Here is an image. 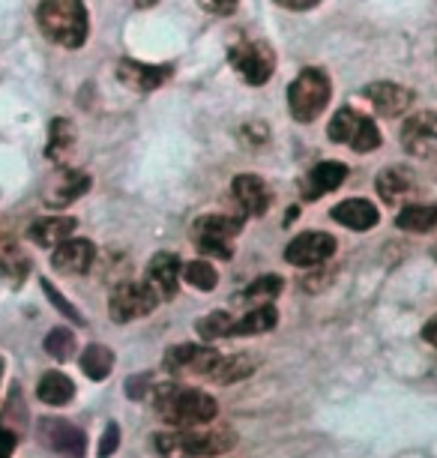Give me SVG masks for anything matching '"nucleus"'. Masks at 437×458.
Here are the masks:
<instances>
[{"label": "nucleus", "instance_id": "nucleus-29", "mask_svg": "<svg viewBox=\"0 0 437 458\" xmlns=\"http://www.w3.org/2000/svg\"><path fill=\"white\" fill-rule=\"evenodd\" d=\"M255 366H258V362L252 357H219V362L213 366L207 377H213L216 384H234V380L252 375Z\"/></svg>", "mask_w": 437, "mask_h": 458}, {"label": "nucleus", "instance_id": "nucleus-15", "mask_svg": "<svg viewBox=\"0 0 437 458\" xmlns=\"http://www.w3.org/2000/svg\"><path fill=\"white\" fill-rule=\"evenodd\" d=\"M231 192H234L243 216H264L273 204L270 186L258 174H237L234 183H231Z\"/></svg>", "mask_w": 437, "mask_h": 458}, {"label": "nucleus", "instance_id": "nucleus-42", "mask_svg": "<svg viewBox=\"0 0 437 458\" xmlns=\"http://www.w3.org/2000/svg\"><path fill=\"white\" fill-rule=\"evenodd\" d=\"M156 4V0H135V6H139V10H144V6H153Z\"/></svg>", "mask_w": 437, "mask_h": 458}, {"label": "nucleus", "instance_id": "nucleus-3", "mask_svg": "<svg viewBox=\"0 0 437 458\" xmlns=\"http://www.w3.org/2000/svg\"><path fill=\"white\" fill-rule=\"evenodd\" d=\"M156 413L165 422L177 428H195V426H210V420H216L219 404L213 395L204 390H189V386H159L153 395Z\"/></svg>", "mask_w": 437, "mask_h": 458}, {"label": "nucleus", "instance_id": "nucleus-11", "mask_svg": "<svg viewBox=\"0 0 437 458\" xmlns=\"http://www.w3.org/2000/svg\"><path fill=\"white\" fill-rule=\"evenodd\" d=\"M39 440L70 458H84V449H88L84 431L66 420H39Z\"/></svg>", "mask_w": 437, "mask_h": 458}, {"label": "nucleus", "instance_id": "nucleus-10", "mask_svg": "<svg viewBox=\"0 0 437 458\" xmlns=\"http://www.w3.org/2000/svg\"><path fill=\"white\" fill-rule=\"evenodd\" d=\"M171 75H174V66H168V64L150 66V64H141V60H132V57H123L117 64V79L130 90H139V93L159 90Z\"/></svg>", "mask_w": 437, "mask_h": 458}, {"label": "nucleus", "instance_id": "nucleus-36", "mask_svg": "<svg viewBox=\"0 0 437 458\" xmlns=\"http://www.w3.org/2000/svg\"><path fill=\"white\" fill-rule=\"evenodd\" d=\"M117 444H120V426H117V422H108V426H105V435H102V440H99V458L114 455Z\"/></svg>", "mask_w": 437, "mask_h": 458}, {"label": "nucleus", "instance_id": "nucleus-40", "mask_svg": "<svg viewBox=\"0 0 437 458\" xmlns=\"http://www.w3.org/2000/svg\"><path fill=\"white\" fill-rule=\"evenodd\" d=\"M276 4L285 6L290 13H306V10H312V6H318L321 0H276Z\"/></svg>", "mask_w": 437, "mask_h": 458}, {"label": "nucleus", "instance_id": "nucleus-21", "mask_svg": "<svg viewBox=\"0 0 437 458\" xmlns=\"http://www.w3.org/2000/svg\"><path fill=\"white\" fill-rule=\"evenodd\" d=\"M414 180H416V177L410 174L408 168H399V165L383 168L381 174H378V195H381L387 204H399L401 198H408V195L416 189Z\"/></svg>", "mask_w": 437, "mask_h": 458}, {"label": "nucleus", "instance_id": "nucleus-7", "mask_svg": "<svg viewBox=\"0 0 437 458\" xmlns=\"http://www.w3.org/2000/svg\"><path fill=\"white\" fill-rule=\"evenodd\" d=\"M159 306V293L147 282H123L117 284L108 300V312L117 324H130L135 318L150 315Z\"/></svg>", "mask_w": 437, "mask_h": 458}, {"label": "nucleus", "instance_id": "nucleus-43", "mask_svg": "<svg viewBox=\"0 0 437 458\" xmlns=\"http://www.w3.org/2000/svg\"><path fill=\"white\" fill-rule=\"evenodd\" d=\"M0 371H4V360H0Z\"/></svg>", "mask_w": 437, "mask_h": 458}, {"label": "nucleus", "instance_id": "nucleus-9", "mask_svg": "<svg viewBox=\"0 0 437 458\" xmlns=\"http://www.w3.org/2000/svg\"><path fill=\"white\" fill-rule=\"evenodd\" d=\"M336 252V240L324 231H306V234L294 237L285 249V261L294 267H318L330 261Z\"/></svg>", "mask_w": 437, "mask_h": 458}, {"label": "nucleus", "instance_id": "nucleus-20", "mask_svg": "<svg viewBox=\"0 0 437 458\" xmlns=\"http://www.w3.org/2000/svg\"><path fill=\"white\" fill-rule=\"evenodd\" d=\"M75 228H79V222L72 216H48V219H37L30 225V240L37 246L55 249L63 240H70L75 234Z\"/></svg>", "mask_w": 437, "mask_h": 458}, {"label": "nucleus", "instance_id": "nucleus-1", "mask_svg": "<svg viewBox=\"0 0 437 458\" xmlns=\"http://www.w3.org/2000/svg\"><path fill=\"white\" fill-rule=\"evenodd\" d=\"M37 24L42 37L60 48H81L90 33L84 0H42L37 6Z\"/></svg>", "mask_w": 437, "mask_h": 458}, {"label": "nucleus", "instance_id": "nucleus-37", "mask_svg": "<svg viewBox=\"0 0 437 458\" xmlns=\"http://www.w3.org/2000/svg\"><path fill=\"white\" fill-rule=\"evenodd\" d=\"M198 4L207 10L210 15H234L237 13V6H240V0H198Z\"/></svg>", "mask_w": 437, "mask_h": 458}, {"label": "nucleus", "instance_id": "nucleus-33", "mask_svg": "<svg viewBox=\"0 0 437 458\" xmlns=\"http://www.w3.org/2000/svg\"><path fill=\"white\" fill-rule=\"evenodd\" d=\"M183 276L186 282L192 284V288H198V291H213L216 288V282H219V276H216V270L207 264V261H192V264H186L183 267Z\"/></svg>", "mask_w": 437, "mask_h": 458}, {"label": "nucleus", "instance_id": "nucleus-41", "mask_svg": "<svg viewBox=\"0 0 437 458\" xmlns=\"http://www.w3.org/2000/svg\"><path fill=\"white\" fill-rule=\"evenodd\" d=\"M423 339H425L428 344H434V348H437V315H434L432 321H428L425 327H423Z\"/></svg>", "mask_w": 437, "mask_h": 458}, {"label": "nucleus", "instance_id": "nucleus-23", "mask_svg": "<svg viewBox=\"0 0 437 458\" xmlns=\"http://www.w3.org/2000/svg\"><path fill=\"white\" fill-rule=\"evenodd\" d=\"M37 395L46 404H55V408H63V404H70L72 402V395H75V384L70 377L63 375V371H48L46 377L39 380V386H37Z\"/></svg>", "mask_w": 437, "mask_h": 458}, {"label": "nucleus", "instance_id": "nucleus-22", "mask_svg": "<svg viewBox=\"0 0 437 458\" xmlns=\"http://www.w3.org/2000/svg\"><path fill=\"white\" fill-rule=\"evenodd\" d=\"M276 324H279V312L270 306V302H264V306H255L248 315L234 321L231 335H261V333L276 330Z\"/></svg>", "mask_w": 437, "mask_h": 458}, {"label": "nucleus", "instance_id": "nucleus-39", "mask_svg": "<svg viewBox=\"0 0 437 458\" xmlns=\"http://www.w3.org/2000/svg\"><path fill=\"white\" fill-rule=\"evenodd\" d=\"M15 453V435L10 428L0 426V458H13Z\"/></svg>", "mask_w": 437, "mask_h": 458}, {"label": "nucleus", "instance_id": "nucleus-30", "mask_svg": "<svg viewBox=\"0 0 437 458\" xmlns=\"http://www.w3.org/2000/svg\"><path fill=\"white\" fill-rule=\"evenodd\" d=\"M282 291V279L276 273H267V276H258L248 288L243 291V300L246 302H255V306H264V302L276 300Z\"/></svg>", "mask_w": 437, "mask_h": 458}, {"label": "nucleus", "instance_id": "nucleus-34", "mask_svg": "<svg viewBox=\"0 0 437 458\" xmlns=\"http://www.w3.org/2000/svg\"><path fill=\"white\" fill-rule=\"evenodd\" d=\"M357 153H372L381 147V132H378V123H374L372 117L363 120V126H359V132L354 135V141H350Z\"/></svg>", "mask_w": 437, "mask_h": 458}, {"label": "nucleus", "instance_id": "nucleus-28", "mask_svg": "<svg viewBox=\"0 0 437 458\" xmlns=\"http://www.w3.org/2000/svg\"><path fill=\"white\" fill-rule=\"evenodd\" d=\"M28 270H30V261H28V255L21 252V246L15 243L10 234H0V273L13 276V279H21Z\"/></svg>", "mask_w": 437, "mask_h": 458}, {"label": "nucleus", "instance_id": "nucleus-26", "mask_svg": "<svg viewBox=\"0 0 437 458\" xmlns=\"http://www.w3.org/2000/svg\"><path fill=\"white\" fill-rule=\"evenodd\" d=\"M114 369V353L105 344H88L81 353V371L90 380H105Z\"/></svg>", "mask_w": 437, "mask_h": 458}, {"label": "nucleus", "instance_id": "nucleus-27", "mask_svg": "<svg viewBox=\"0 0 437 458\" xmlns=\"http://www.w3.org/2000/svg\"><path fill=\"white\" fill-rule=\"evenodd\" d=\"M363 120H366V114H359V111H354V108H339L336 117L330 120V129H327L330 141L332 144H350L354 141V135L359 132V126H363Z\"/></svg>", "mask_w": 437, "mask_h": 458}, {"label": "nucleus", "instance_id": "nucleus-38", "mask_svg": "<svg viewBox=\"0 0 437 458\" xmlns=\"http://www.w3.org/2000/svg\"><path fill=\"white\" fill-rule=\"evenodd\" d=\"M126 386H130L132 399H144V395H147V390H150V377L147 375H139V377H132Z\"/></svg>", "mask_w": 437, "mask_h": 458}, {"label": "nucleus", "instance_id": "nucleus-24", "mask_svg": "<svg viewBox=\"0 0 437 458\" xmlns=\"http://www.w3.org/2000/svg\"><path fill=\"white\" fill-rule=\"evenodd\" d=\"M396 225L401 231H414V234L434 231L437 228V204H408L405 210L396 216Z\"/></svg>", "mask_w": 437, "mask_h": 458}, {"label": "nucleus", "instance_id": "nucleus-19", "mask_svg": "<svg viewBox=\"0 0 437 458\" xmlns=\"http://www.w3.org/2000/svg\"><path fill=\"white\" fill-rule=\"evenodd\" d=\"M330 216L350 231H372L381 219L378 207H374L372 201H366V198H348V201L332 207Z\"/></svg>", "mask_w": 437, "mask_h": 458}, {"label": "nucleus", "instance_id": "nucleus-35", "mask_svg": "<svg viewBox=\"0 0 437 458\" xmlns=\"http://www.w3.org/2000/svg\"><path fill=\"white\" fill-rule=\"evenodd\" d=\"M42 291H46L48 293V300L51 302H55V306L60 309V312H63L66 318H72V321L75 324H84V318H81V312H79V309H75V306H70V302H66V297H63V293H60L57 288H55V284H51V282H42Z\"/></svg>", "mask_w": 437, "mask_h": 458}, {"label": "nucleus", "instance_id": "nucleus-4", "mask_svg": "<svg viewBox=\"0 0 437 458\" xmlns=\"http://www.w3.org/2000/svg\"><path fill=\"white\" fill-rule=\"evenodd\" d=\"M332 88L324 69H303L288 88V111L297 123H312L330 106Z\"/></svg>", "mask_w": 437, "mask_h": 458}, {"label": "nucleus", "instance_id": "nucleus-6", "mask_svg": "<svg viewBox=\"0 0 437 458\" xmlns=\"http://www.w3.org/2000/svg\"><path fill=\"white\" fill-rule=\"evenodd\" d=\"M240 231H243V219L225 216V213H210V216H201V219L192 225V240L204 255L228 261V258L234 255V237Z\"/></svg>", "mask_w": 437, "mask_h": 458}, {"label": "nucleus", "instance_id": "nucleus-17", "mask_svg": "<svg viewBox=\"0 0 437 458\" xmlns=\"http://www.w3.org/2000/svg\"><path fill=\"white\" fill-rule=\"evenodd\" d=\"M348 180V165L345 162H318L312 171L306 174L303 186V198L312 201V198H321L327 192H336V189Z\"/></svg>", "mask_w": 437, "mask_h": 458}, {"label": "nucleus", "instance_id": "nucleus-13", "mask_svg": "<svg viewBox=\"0 0 437 458\" xmlns=\"http://www.w3.org/2000/svg\"><path fill=\"white\" fill-rule=\"evenodd\" d=\"M363 97L372 102V108L378 111L381 117H399L414 106V90H408L405 84H396V81L368 84L363 90Z\"/></svg>", "mask_w": 437, "mask_h": 458}, {"label": "nucleus", "instance_id": "nucleus-16", "mask_svg": "<svg viewBox=\"0 0 437 458\" xmlns=\"http://www.w3.org/2000/svg\"><path fill=\"white\" fill-rule=\"evenodd\" d=\"M219 362V353L201 344H177L165 353L168 371H192V375H210L213 366Z\"/></svg>", "mask_w": 437, "mask_h": 458}, {"label": "nucleus", "instance_id": "nucleus-2", "mask_svg": "<svg viewBox=\"0 0 437 458\" xmlns=\"http://www.w3.org/2000/svg\"><path fill=\"white\" fill-rule=\"evenodd\" d=\"M153 444H156V453L162 458H210L234 449L237 435L222 426L219 428L195 426L180 431H162V435L153 437Z\"/></svg>", "mask_w": 437, "mask_h": 458}, {"label": "nucleus", "instance_id": "nucleus-18", "mask_svg": "<svg viewBox=\"0 0 437 458\" xmlns=\"http://www.w3.org/2000/svg\"><path fill=\"white\" fill-rule=\"evenodd\" d=\"M180 273H183L180 258L171 255V252H159V255H153V261L147 267V279L144 282L159 293V300H171L177 293Z\"/></svg>", "mask_w": 437, "mask_h": 458}, {"label": "nucleus", "instance_id": "nucleus-5", "mask_svg": "<svg viewBox=\"0 0 437 458\" xmlns=\"http://www.w3.org/2000/svg\"><path fill=\"white\" fill-rule=\"evenodd\" d=\"M228 60L234 72L243 79L248 88H261L276 72V51L261 39H240L231 46Z\"/></svg>", "mask_w": 437, "mask_h": 458}, {"label": "nucleus", "instance_id": "nucleus-25", "mask_svg": "<svg viewBox=\"0 0 437 458\" xmlns=\"http://www.w3.org/2000/svg\"><path fill=\"white\" fill-rule=\"evenodd\" d=\"M72 144H75V126L70 123V120H66V117L51 120L46 157H48V159H55V162H60V159L66 157V153L72 150Z\"/></svg>", "mask_w": 437, "mask_h": 458}, {"label": "nucleus", "instance_id": "nucleus-12", "mask_svg": "<svg viewBox=\"0 0 437 458\" xmlns=\"http://www.w3.org/2000/svg\"><path fill=\"white\" fill-rule=\"evenodd\" d=\"M90 189V177L84 171L75 168H60L55 177L48 180L46 189H42V198H46L48 207H70Z\"/></svg>", "mask_w": 437, "mask_h": 458}, {"label": "nucleus", "instance_id": "nucleus-8", "mask_svg": "<svg viewBox=\"0 0 437 458\" xmlns=\"http://www.w3.org/2000/svg\"><path fill=\"white\" fill-rule=\"evenodd\" d=\"M401 147L416 159H428L437 150V111H416L401 126Z\"/></svg>", "mask_w": 437, "mask_h": 458}, {"label": "nucleus", "instance_id": "nucleus-44", "mask_svg": "<svg viewBox=\"0 0 437 458\" xmlns=\"http://www.w3.org/2000/svg\"><path fill=\"white\" fill-rule=\"evenodd\" d=\"M434 258H437V249H434Z\"/></svg>", "mask_w": 437, "mask_h": 458}, {"label": "nucleus", "instance_id": "nucleus-31", "mask_svg": "<svg viewBox=\"0 0 437 458\" xmlns=\"http://www.w3.org/2000/svg\"><path fill=\"white\" fill-rule=\"evenodd\" d=\"M46 351L60 362L72 360L75 357V335H72V330H66V327H55V330L46 335Z\"/></svg>", "mask_w": 437, "mask_h": 458}, {"label": "nucleus", "instance_id": "nucleus-14", "mask_svg": "<svg viewBox=\"0 0 437 458\" xmlns=\"http://www.w3.org/2000/svg\"><path fill=\"white\" fill-rule=\"evenodd\" d=\"M93 264H97V249H93L90 240L70 237L51 249V267H55L57 273L84 276V273H90Z\"/></svg>", "mask_w": 437, "mask_h": 458}, {"label": "nucleus", "instance_id": "nucleus-32", "mask_svg": "<svg viewBox=\"0 0 437 458\" xmlns=\"http://www.w3.org/2000/svg\"><path fill=\"white\" fill-rule=\"evenodd\" d=\"M234 330V318L228 312H210L207 318H201L198 321V335L207 342H216V339H225Z\"/></svg>", "mask_w": 437, "mask_h": 458}]
</instances>
